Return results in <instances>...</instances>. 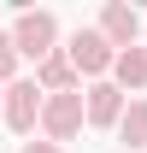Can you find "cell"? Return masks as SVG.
Masks as SVG:
<instances>
[{"mask_svg":"<svg viewBox=\"0 0 147 153\" xmlns=\"http://www.w3.org/2000/svg\"><path fill=\"white\" fill-rule=\"evenodd\" d=\"M65 53H71L76 76H88V82H106V76H112V65H118V47H112L100 30H76V36L65 41Z\"/></svg>","mask_w":147,"mask_h":153,"instance_id":"obj_1","label":"cell"},{"mask_svg":"<svg viewBox=\"0 0 147 153\" xmlns=\"http://www.w3.org/2000/svg\"><path fill=\"white\" fill-rule=\"evenodd\" d=\"M12 41H18V53L24 59H53L59 53V18L53 12H30V6H24L18 12V24H12Z\"/></svg>","mask_w":147,"mask_h":153,"instance_id":"obj_2","label":"cell"},{"mask_svg":"<svg viewBox=\"0 0 147 153\" xmlns=\"http://www.w3.org/2000/svg\"><path fill=\"white\" fill-rule=\"evenodd\" d=\"M82 124H88V94L82 88L47 94V112H41V135L47 141H71V135H82Z\"/></svg>","mask_w":147,"mask_h":153,"instance_id":"obj_3","label":"cell"},{"mask_svg":"<svg viewBox=\"0 0 147 153\" xmlns=\"http://www.w3.org/2000/svg\"><path fill=\"white\" fill-rule=\"evenodd\" d=\"M41 112H47V88H41L36 76H18L12 88H6V124L18 135H36L41 130Z\"/></svg>","mask_w":147,"mask_h":153,"instance_id":"obj_4","label":"cell"},{"mask_svg":"<svg viewBox=\"0 0 147 153\" xmlns=\"http://www.w3.org/2000/svg\"><path fill=\"white\" fill-rule=\"evenodd\" d=\"M94 30H100L118 53H124V47H141V12L124 6V0H106V6H100V24H94Z\"/></svg>","mask_w":147,"mask_h":153,"instance_id":"obj_5","label":"cell"},{"mask_svg":"<svg viewBox=\"0 0 147 153\" xmlns=\"http://www.w3.org/2000/svg\"><path fill=\"white\" fill-rule=\"evenodd\" d=\"M82 94H88V124H94V130H118V124H124L129 106H124V88H118L112 76H106V82H88Z\"/></svg>","mask_w":147,"mask_h":153,"instance_id":"obj_6","label":"cell"},{"mask_svg":"<svg viewBox=\"0 0 147 153\" xmlns=\"http://www.w3.org/2000/svg\"><path fill=\"white\" fill-rule=\"evenodd\" d=\"M36 82L47 88V94H71V88H82V76H76V65H71L65 47H59L53 59H41V65H36Z\"/></svg>","mask_w":147,"mask_h":153,"instance_id":"obj_7","label":"cell"},{"mask_svg":"<svg viewBox=\"0 0 147 153\" xmlns=\"http://www.w3.org/2000/svg\"><path fill=\"white\" fill-rule=\"evenodd\" d=\"M112 82H118L124 94L141 100V88H147V47H124V53H118V65H112Z\"/></svg>","mask_w":147,"mask_h":153,"instance_id":"obj_8","label":"cell"},{"mask_svg":"<svg viewBox=\"0 0 147 153\" xmlns=\"http://www.w3.org/2000/svg\"><path fill=\"white\" fill-rule=\"evenodd\" d=\"M118 141H124V147H147V94H141V100H129L124 124H118Z\"/></svg>","mask_w":147,"mask_h":153,"instance_id":"obj_9","label":"cell"},{"mask_svg":"<svg viewBox=\"0 0 147 153\" xmlns=\"http://www.w3.org/2000/svg\"><path fill=\"white\" fill-rule=\"evenodd\" d=\"M18 65H24L18 41H12V36H0V88H12V82H18Z\"/></svg>","mask_w":147,"mask_h":153,"instance_id":"obj_10","label":"cell"},{"mask_svg":"<svg viewBox=\"0 0 147 153\" xmlns=\"http://www.w3.org/2000/svg\"><path fill=\"white\" fill-rule=\"evenodd\" d=\"M18 153H65V147H59V141H47V135H41V141H24Z\"/></svg>","mask_w":147,"mask_h":153,"instance_id":"obj_11","label":"cell"},{"mask_svg":"<svg viewBox=\"0 0 147 153\" xmlns=\"http://www.w3.org/2000/svg\"><path fill=\"white\" fill-rule=\"evenodd\" d=\"M0 118H6V88H0Z\"/></svg>","mask_w":147,"mask_h":153,"instance_id":"obj_12","label":"cell"}]
</instances>
